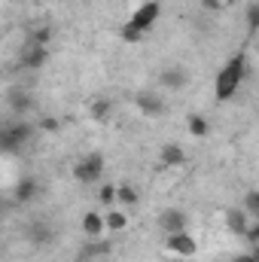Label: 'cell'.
Masks as SVG:
<instances>
[{
	"mask_svg": "<svg viewBox=\"0 0 259 262\" xmlns=\"http://www.w3.org/2000/svg\"><path fill=\"white\" fill-rule=\"evenodd\" d=\"M244 76H247V61H244L241 52H235L226 64L220 67V73H217V79H213V98H217V101L235 98V92L241 89Z\"/></svg>",
	"mask_w": 259,
	"mask_h": 262,
	"instance_id": "6da1fadb",
	"label": "cell"
},
{
	"mask_svg": "<svg viewBox=\"0 0 259 262\" xmlns=\"http://www.w3.org/2000/svg\"><path fill=\"white\" fill-rule=\"evenodd\" d=\"M31 134H34V125H31V122H25V119L9 122L6 128L0 131V146H3V152H18V149L31 140Z\"/></svg>",
	"mask_w": 259,
	"mask_h": 262,
	"instance_id": "7a4b0ae2",
	"label": "cell"
},
{
	"mask_svg": "<svg viewBox=\"0 0 259 262\" xmlns=\"http://www.w3.org/2000/svg\"><path fill=\"white\" fill-rule=\"evenodd\" d=\"M73 177H76L82 186H95V183L104 177V156H101V152L82 156V159L73 165Z\"/></svg>",
	"mask_w": 259,
	"mask_h": 262,
	"instance_id": "3957f363",
	"label": "cell"
},
{
	"mask_svg": "<svg viewBox=\"0 0 259 262\" xmlns=\"http://www.w3.org/2000/svg\"><path fill=\"white\" fill-rule=\"evenodd\" d=\"M159 12H162V3H159V0H143V3L134 9V15H131L128 21L134 25V28H140L143 34H149V28L156 25Z\"/></svg>",
	"mask_w": 259,
	"mask_h": 262,
	"instance_id": "277c9868",
	"label": "cell"
},
{
	"mask_svg": "<svg viewBox=\"0 0 259 262\" xmlns=\"http://www.w3.org/2000/svg\"><path fill=\"white\" fill-rule=\"evenodd\" d=\"M159 229H162L165 235L186 232V229H189V216H186V210H180V207H165V210L159 213Z\"/></svg>",
	"mask_w": 259,
	"mask_h": 262,
	"instance_id": "5b68a950",
	"label": "cell"
},
{
	"mask_svg": "<svg viewBox=\"0 0 259 262\" xmlns=\"http://www.w3.org/2000/svg\"><path fill=\"white\" fill-rule=\"evenodd\" d=\"M165 247L174 253V256H183L189 259L198 253V241H195L189 232H174V235H165Z\"/></svg>",
	"mask_w": 259,
	"mask_h": 262,
	"instance_id": "8992f818",
	"label": "cell"
},
{
	"mask_svg": "<svg viewBox=\"0 0 259 262\" xmlns=\"http://www.w3.org/2000/svg\"><path fill=\"white\" fill-rule=\"evenodd\" d=\"M134 107H137V113L146 116V119H159V116L165 113V101H162L156 92H140V95L134 98Z\"/></svg>",
	"mask_w": 259,
	"mask_h": 262,
	"instance_id": "52a82bcc",
	"label": "cell"
},
{
	"mask_svg": "<svg viewBox=\"0 0 259 262\" xmlns=\"http://www.w3.org/2000/svg\"><path fill=\"white\" fill-rule=\"evenodd\" d=\"M25 238H28L34 247H46V244H52L55 232H52V226H49L46 220H31V223L25 226Z\"/></svg>",
	"mask_w": 259,
	"mask_h": 262,
	"instance_id": "ba28073f",
	"label": "cell"
},
{
	"mask_svg": "<svg viewBox=\"0 0 259 262\" xmlns=\"http://www.w3.org/2000/svg\"><path fill=\"white\" fill-rule=\"evenodd\" d=\"M159 85L162 89H171V92H183L186 85H189V70L186 67H165L162 73H159Z\"/></svg>",
	"mask_w": 259,
	"mask_h": 262,
	"instance_id": "9c48e42d",
	"label": "cell"
},
{
	"mask_svg": "<svg viewBox=\"0 0 259 262\" xmlns=\"http://www.w3.org/2000/svg\"><path fill=\"white\" fill-rule=\"evenodd\" d=\"M49 58H52L49 46H40V43H28V46L21 49V64L28 67V70H40V67H46V64H49Z\"/></svg>",
	"mask_w": 259,
	"mask_h": 262,
	"instance_id": "30bf717a",
	"label": "cell"
},
{
	"mask_svg": "<svg viewBox=\"0 0 259 262\" xmlns=\"http://www.w3.org/2000/svg\"><path fill=\"white\" fill-rule=\"evenodd\" d=\"M6 107H9L15 116H25V113L34 107V98H31V92H25V85H12V89L6 92Z\"/></svg>",
	"mask_w": 259,
	"mask_h": 262,
	"instance_id": "8fae6325",
	"label": "cell"
},
{
	"mask_svg": "<svg viewBox=\"0 0 259 262\" xmlns=\"http://www.w3.org/2000/svg\"><path fill=\"white\" fill-rule=\"evenodd\" d=\"M82 232H85V238H101L104 232H107V216H101L98 210H85L82 213Z\"/></svg>",
	"mask_w": 259,
	"mask_h": 262,
	"instance_id": "7c38bea8",
	"label": "cell"
},
{
	"mask_svg": "<svg viewBox=\"0 0 259 262\" xmlns=\"http://www.w3.org/2000/svg\"><path fill=\"white\" fill-rule=\"evenodd\" d=\"M247 226H250V213L244 207H229L226 210V229L232 235H247Z\"/></svg>",
	"mask_w": 259,
	"mask_h": 262,
	"instance_id": "4fadbf2b",
	"label": "cell"
},
{
	"mask_svg": "<svg viewBox=\"0 0 259 262\" xmlns=\"http://www.w3.org/2000/svg\"><path fill=\"white\" fill-rule=\"evenodd\" d=\"M37 195H40V183H37L34 177L18 180V183H15V189H12V201H15V204H31Z\"/></svg>",
	"mask_w": 259,
	"mask_h": 262,
	"instance_id": "5bb4252c",
	"label": "cell"
},
{
	"mask_svg": "<svg viewBox=\"0 0 259 262\" xmlns=\"http://www.w3.org/2000/svg\"><path fill=\"white\" fill-rule=\"evenodd\" d=\"M159 156H162V165H168V168L186 165V149H183L180 143H165V146L159 149Z\"/></svg>",
	"mask_w": 259,
	"mask_h": 262,
	"instance_id": "9a60e30c",
	"label": "cell"
},
{
	"mask_svg": "<svg viewBox=\"0 0 259 262\" xmlns=\"http://www.w3.org/2000/svg\"><path fill=\"white\" fill-rule=\"evenodd\" d=\"M110 113H113V104H110L107 98H95V101H92V107H89V116H92L95 122H107V119H110Z\"/></svg>",
	"mask_w": 259,
	"mask_h": 262,
	"instance_id": "2e32d148",
	"label": "cell"
},
{
	"mask_svg": "<svg viewBox=\"0 0 259 262\" xmlns=\"http://www.w3.org/2000/svg\"><path fill=\"white\" fill-rule=\"evenodd\" d=\"M98 204H104V207H116V204H119V186L101 183V189H98Z\"/></svg>",
	"mask_w": 259,
	"mask_h": 262,
	"instance_id": "e0dca14e",
	"label": "cell"
},
{
	"mask_svg": "<svg viewBox=\"0 0 259 262\" xmlns=\"http://www.w3.org/2000/svg\"><path fill=\"white\" fill-rule=\"evenodd\" d=\"M186 125H189V134H192V137H207V134H210V122H207L201 113H192Z\"/></svg>",
	"mask_w": 259,
	"mask_h": 262,
	"instance_id": "ac0fdd59",
	"label": "cell"
},
{
	"mask_svg": "<svg viewBox=\"0 0 259 262\" xmlns=\"http://www.w3.org/2000/svg\"><path fill=\"white\" fill-rule=\"evenodd\" d=\"M122 229H128V216L122 210L110 207V213H107V232H122Z\"/></svg>",
	"mask_w": 259,
	"mask_h": 262,
	"instance_id": "d6986e66",
	"label": "cell"
},
{
	"mask_svg": "<svg viewBox=\"0 0 259 262\" xmlns=\"http://www.w3.org/2000/svg\"><path fill=\"white\" fill-rule=\"evenodd\" d=\"M107 250H110V244H107V241H101V238H89V244H85V250H82V253H85V256H104Z\"/></svg>",
	"mask_w": 259,
	"mask_h": 262,
	"instance_id": "ffe728a7",
	"label": "cell"
},
{
	"mask_svg": "<svg viewBox=\"0 0 259 262\" xmlns=\"http://www.w3.org/2000/svg\"><path fill=\"white\" fill-rule=\"evenodd\" d=\"M119 37H122L125 43H140V40H143V31H140V28H134L131 21H125V25L119 28Z\"/></svg>",
	"mask_w": 259,
	"mask_h": 262,
	"instance_id": "44dd1931",
	"label": "cell"
},
{
	"mask_svg": "<svg viewBox=\"0 0 259 262\" xmlns=\"http://www.w3.org/2000/svg\"><path fill=\"white\" fill-rule=\"evenodd\" d=\"M28 37H31L28 43H40V46H49V43H52V28H34Z\"/></svg>",
	"mask_w": 259,
	"mask_h": 262,
	"instance_id": "7402d4cb",
	"label": "cell"
},
{
	"mask_svg": "<svg viewBox=\"0 0 259 262\" xmlns=\"http://www.w3.org/2000/svg\"><path fill=\"white\" fill-rule=\"evenodd\" d=\"M119 204H125V207L137 204V189L131 183H119Z\"/></svg>",
	"mask_w": 259,
	"mask_h": 262,
	"instance_id": "603a6c76",
	"label": "cell"
},
{
	"mask_svg": "<svg viewBox=\"0 0 259 262\" xmlns=\"http://www.w3.org/2000/svg\"><path fill=\"white\" fill-rule=\"evenodd\" d=\"M247 31L250 34H259V3H250L247 6Z\"/></svg>",
	"mask_w": 259,
	"mask_h": 262,
	"instance_id": "cb8c5ba5",
	"label": "cell"
},
{
	"mask_svg": "<svg viewBox=\"0 0 259 262\" xmlns=\"http://www.w3.org/2000/svg\"><path fill=\"white\" fill-rule=\"evenodd\" d=\"M250 244H259V210L250 213V226H247V235H244Z\"/></svg>",
	"mask_w": 259,
	"mask_h": 262,
	"instance_id": "d4e9b609",
	"label": "cell"
},
{
	"mask_svg": "<svg viewBox=\"0 0 259 262\" xmlns=\"http://www.w3.org/2000/svg\"><path fill=\"white\" fill-rule=\"evenodd\" d=\"M241 207H244L247 213H256V210H259V189L247 192V195H244V204H241Z\"/></svg>",
	"mask_w": 259,
	"mask_h": 262,
	"instance_id": "484cf974",
	"label": "cell"
},
{
	"mask_svg": "<svg viewBox=\"0 0 259 262\" xmlns=\"http://www.w3.org/2000/svg\"><path fill=\"white\" fill-rule=\"evenodd\" d=\"M40 128L49 131V134H58V131H61V122H58V119H52V116H46V119L40 122Z\"/></svg>",
	"mask_w": 259,
	"mask_h": 262,
	"instance_id": "4316f807",
	"label": "cell"
},
{
	"mask_svg": "<svg viewBox=\"0 0 259 262\" xmlns=\"http://www.w3.org/2000/svg\"><path fill=\"white\" fill-rule=\"evenodd\" d=\"M201 3H204L210 12H220V9H223V0H201Z\"/></svg>",
	"mask_w": 259,
	"mask_h": 262,
	"instance_id": "83f0119b",
	"label": "cell"
},
{
	"mask_svg": "<svg viewBox=\"0 0 259 262\" xmlns=\"http://www.w3.org/2000/svg\"><path fill=\"white\" fill-rule=\"evenodd\" d=\"M232 262H256V259H253V253H238Z\"/></svg>",
	"mask_w": 259,
	"mask_h": 262,
	"instance_id": "f1b7e54d",
	"label": "cell"
},
{
	"mask_svg": "<svg viewBox=\"0 0 259 262\" xmlns=\"http://www.w3.org/2000/svg\"><path fill=\"white\" fill-rule=\"evenodd\" d=\"M250 253H253V259L259 262V244H253V250H250Z\"/></svg>",
	"mask_w": 259,
	"mask_h": 262,
	"instance_id": "f546056e",
	"label": "cell"
},
{
	"mask_svg": "<svg viewBox=\"0 0 259 262\" xmlns=\"http://www.w3.org/2000/svg\"><path fill=\"white\" fill-rule=\"evenodd\" d=\"M223 3H232V0H223Z\"/></svg>",
	"mask_w": 259,
	"mask_h": 262,
	"instance_id": "4dcf8cb0",
	"label": "cell"
}]
</instances>
